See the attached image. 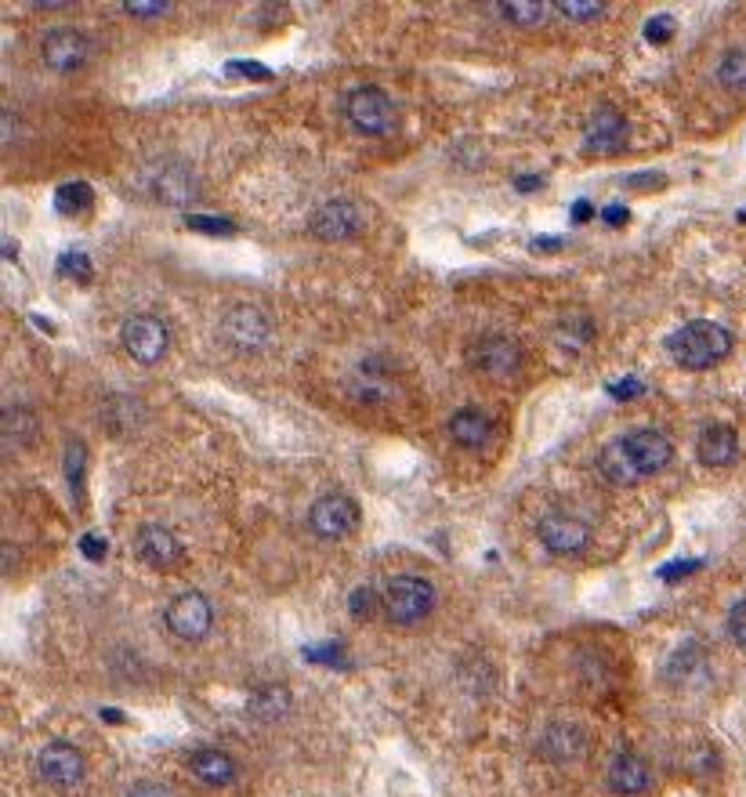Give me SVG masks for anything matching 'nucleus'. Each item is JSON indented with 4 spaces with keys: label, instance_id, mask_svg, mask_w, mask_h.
<instances>
[{
    "label": "nucleus",
    "instance_id": "f257e3e1",
    "mask_svg": "<svg viewBox=\"0 0 746 797\" xmlns=\"http://www.w3.org/2000/svg\"><path fill=\"white\" fill-rule=\"evenodd\" d=\"M674 457V446H670L667 435H659L656 428H634L620 439H612L609 446L598 454V471L616 486H627V482H642L656 471H663Z\"/></svg>",
    "mask_w": 746,
    "mask_h": 797
},
{
    "label": "nucleus",
    "instance_id": "f03ea898",
    "mask_svg": "<svg viewBox=\"0 0 746 797\" xmlns=\"http://www.w3.org/2000/svg\"><path fill=\"white\" fill-rule=\"evenodd\" d=\"M667 352L685 370H707L732 352V333L713 319H692L670 333Z\"/></svg>",
    "mask_w": 746,
    "mask_h": 797
},
{
    "label": "nucleus",
    "instance_id": "7ed1b4c3",
    "mask_svg": "<svg viewBox=\"0 0 746 797\" xmlns=\"http://www.w3.org/2000/svg\"><path fill=\"white\" fill-rule=\"evenodd\" d=\"M381 606L388 612V620H395V623H403V628H409V623L425 620L428 612H431V606H435V587H431L425 577L403 573V577L388 580Z\"/></svg>",
    "mask_w": 746,
    "mask_h": 797
},
{
    "label": "nucleus",
    "instance_id": "20e7f679",
    "mask_svg": "<svg viewBox=\"0 0 746 797\" xmlns=\"http://www.w3.org/2000/svg\"><path fill=\"white\" fill-rule=\"evenodd\" d=\"M349 110V121L359 127L363 135H388L395 127V102L388 99L384 88L377 84H366V88H355L344 102Z\"/></svg>",
    "mask_w": 746,
    "mask_h": 797
},
{
    "label": "nucleus",
    "instance_id": "39448f33",
    "mask_svg": "<svg viewBox=\"0 0 746 797\" xmlns=\"http://www.w3.org/2000/svg\"><path fill=\"white\" fill-rule=\"evenodd\" d=\"M121 341L131 359L138 363H160L170 344V333H167V322L149 316V312H138V316L124 319V330H121Z\"/></svg>",
    "mask_w": 746,
    "mask_h": 797
},
{
    "label": "nucleus",
    "instance_id": "423d86ee",
    "mask_svg": "<svg viewBox=\"0 0 746 797\" xmlns=\"http://www.w3.org/2000/svg\"><path fill=\"white\" fill-rule=\"evenodd\" d=\"M308 526L323 541H341V536L355 533V526H359V504L349 493H327V497L312 504Z\"/></svg>",
    "mask_w": 746,
    "mask_h": 797
},
{
    "label": "nucleus",
    "instance_id": "0eeeda50",
    "mask_svg": "<svg viewBox=\"0 0 746 797\" xmlns=\"http://www.w3.org/2000/svg\"><path fill=\"white\" fill-rule=\"evenodd\" d=\"M164 620H167V631L175 634V638H181V642H200L203 634L211 631L214 609H211L207 595H200V591H186V595H178L167 606Z\"/></svg>",
    "mask_w": 746,
    "mask_h": 797
},
{
    "label": "nucleus",
    "instance_id": "6e6552de",
    "mask_svg": "<svg viewBox=\"0 0 746 797\" xmlns=\"http://www.w3.org/2000/svg\"><path fill=\"white\" fill-rule=\"evenodd\" d=\"M536 536L555 555H580L591 544V526L566 511H551L536 522Z\"/></svg>",
    "mask_w": 746,
    "mask_h": 797
},
{
    "label": "nucleus",
    "instance_id": "1a4fd4ad",
    "mask_svg": "<svg viewBox=\"0 0 746 797\" xmlns=\"http://www.w3.org/2000/svg\"><path fill=\"white\" fill-rule=\"evenodd\" d=\"M363 225H366V214H363L359 203H352V200H330V203H323L316 214H312L308 229L316 232L319 240L338 243V240H352V236H359Z\"/></svg>",
    "mask_w": 746,
    "mask_h": 797
},
{
    "label": "nucleus",
    "instance_id": "9d476101",
    "mask_svg": "<svg viewBox=\"0 0 746 797\" xmlns=\"http://www.w3.org/2000/svg\"><path fill=\"white\" fill-rule=\"evenodd\" d=\"M37 772L55 790H73L84 780V754L77 747H69V743H48L37 754Z\"/></svg>",
    "mask_w": 746,
    "mask_h": 797
},
{
    "label": "nucleus",
    "instance_id": "9b49d317",
    "mask_svg": "<svg viewBox=\"0 0 746 797\" xmlns=\"http://www.w3.org/2000/svg\"><path fill=\"white\" fill-rule=\"evenodd\" d=\"M40 55L55 73H77L84 62L91 59V40L80 34V29H51L45 37V48H40Z\"/></svg>",
    "mask_w": 746,
    "mask_h": 797
},
{
    "label": "nucleus",
    "instance_id": "f8f14e48",
    "mask_svg": "<svg viewBox=\"0 0 746 797\" xmlns=\"http://www.w3.org/2000/svg\"><path fill=\"white\" fill-rule=\"evenodd\" d=\"M471 363L475 370L490 374V377H507L518 370V363H522V349L504 338V333H485L471 344Z\"/></svg>",
    "mask_w": 746,
    "mask_h": 797
},
{
    "label": "nucleus",
    "instance_id": "ddd939ff",
    "mask_svg": "<svg viewBox=\"0 0 746 797\" xmlns=\"http://www.w3.org/2000/svg\"><path fill=\"white\" fill-rule=\"evenodd\" d=\"M135 555L153 569H175L181 566V558H186L178 536L164 530V526H142V530L135 533Z\"/></svg>",
    "mask_w": 746,
    "mask_h": 797
},
{
    "label": "nucleus",
    "instance_id": "4468645a",
    "mask_svg": "<svg viewBox=\"0 0 746 797\" xmlns=\"http://www.w3.org/2000/svg\"><path fill=\"white\" fill-rule=\"evenodd\" d=\"M222 330L236 349H257V344L268 338V322L254 305H236V308L225 312Z\"/></svg>",
    "mask_w": 746,
    "mask_h": 797
},
{
    "label": "nucleus",
    "instance_id": "2eb2a0df",
    "mask_svg": "<svg viewBox=\"0 0 746 797\" xmlns=\"http://www.w3.org/2000/svg\"><path fill=\"white\" fill-rule=\"evenodd\" d=\"M540 750H544L551 761L569 764L587 754V736H583V729L569 725V721H551L544 729V736H540Z\"/></svg>",
    "mask_w": 746,
    "mask_h": 797
},
{
    "label": "nucleus",
    "instance_id": "dca6fc26",
    "mask_svg": "<svg viewBox=\"0 0 746 797\" xmlns=\"http://www.w3.org/2000/svg\"><path fill=\"white\" fill-rule=\"evenodd\" d=\"M623 146H627V121L612 110V105H602V110L591 116L583 149H591V153L594 149H598V153H620Z\"/></svg>",
    "mask_w": 746,
    "mask_h": 797
},
{
    "label": "nucleus",
    "instance_id": "f3484780",
    "mask_svg": "<svg viewBox=\"0 0 746 797\" xmlns=\"http://www.w3.org/2000/svg\"><path fill=\"white\" fill-rule=\"evenodd\" d=\"M648 783H653V772H648V764L637 758V754L620 750L609 761V786H612L616 794H623V797L645 794Z\"/></svg>",
    "mask_w": 746,
    "mask_h": 797
},
{
    "label": "nucleus",
    "instance_id": "a211bd4d",
    "mask_svg": "<svg viewBox=\"0 0 746 797\" xmlns=\"http://www.w3.org/2000/svg\"><path fill=\"white\" fill-rule=\"evenodd\" d=\"M696 454L707 468H724V465H732L735 454H739V435H735L729 425H710L699 432Z\"/></svg>",
    "mask_w": 746,
    "mask_h": 797
},
{
    "label": "nucleus",
    "instance_id": "6ab92c4d",
    "mask_svg": "<svg viewBox=\"0 0 746 797\" xmlns=\"http://www.w3.org/2000/svg\"><path fill=\"white\" fill-rule=\"evenodd\" d=\"M450 435L457 439L460 446L468 450H482L493 439V421L482 410H457L450 421Z\"/></svg>",
    "mask_w": 746,
    "mask_h": 797
},
{
    "label": "nucleus",
    "instance_id": "aec40b11",
    "mask_svg": "<svg viewBox=\"0 0 746 797\" xmlns=\"http://www.w3.org/2000/svg\"><path fill=\"white\" fill-rule=\"evenodd\" d=\"M192 772H197L200 780L211 783V786H229L236 780V764H232L229 754H222V750L192 754Z\"/></svg>",
    "mask_w": 746,
    "mask_h": 797
},
{
    "label": "nucleus",
    "instance_id": "412c9836",
    "mask_svg": "<svg viewBox=\"0 0 746 797\" xmlns=\"http://www.w3.org/2000/svg\"><path fill=\"white\" fill-rule=\"evenodd\" d=\"M246 707H251V714H257V718H279L290 710V688H283V685L254 688L251 699H246Z\"/></svg>",
    "mask_w": 746,
    "mask_h": 797
},
{
    "label": "nucleus",
    "instance_id": "4be33fe9",
    "mask_svg": "<svg viewBox=\"0 0 746 797\" xmlns=\"http://www.w3.org/2000/svg\"><path fill=\"white\" fill-rule=\"evenodd\" d=\"M94 207V192L88 181H66V186H59L55 192V211L59 214H84Z\"/></svg>",
    "mask_w": 746,
    "mask_h": 797
},
{
    "label": "nucleus",
    "instance_id": "5701e85b",
    "mask_svg": "<svg viewBox=\"0 0 746 797\" xmlns=\"http://www.w3.org/2000/svg\"><path fill=\"white\" fill-rule=\"evenodd\" d=\"M496 12L515 26H540L547 18V4H540V0H501Z\"/></svg>",
    "mask_w": 746,
    "mask_h": 797
},
{
    "label": "nucleus",
    "instance_id": "b1692460",
    "mask_svg": "<svg viewBox=\"0 0 746 797\" xmlns=\"http://www.w3.org/2000/svg\"><path fill=\"white\" fill-rule=\"evenodd\" d=\"M718 80H721V88H729V91H746V48L724 51L718 62Z\"/></svg>",
    "mask_w": 746,
    "mask_h": 797
},
{
    "label": "nucleus",
    "instance_id": "393cba45",
    "mask_svg": "<svg viewBox=\"0 0 746 797\" xmlns=\"http://www.w3.org/2000/svg\"><path fill=\"white\" fill-rule=\"evenodd\" d=\"M555 12H561L566 18H572V23H587V18H598L605 12L602 0H555Z\"/></svg>",
    "mask_w": 746,
    "mask_h": 797
},
{
    "label": "nucleus",
    "instance_id": "a878e982",
    "mask_svg": "<svg viewBox=\"0 0 746 797\" xmlns=\"http://www.w3.org/2000/svg\"><path fill=\"white\" fill-rule=\"evenodd\" d=\"M59 273H62V276H69V279H91L94 265H91V257H88V254L73 246V251H62V257H59Z\"/></svg>",
    "mask_w": 746,
    "mask_h": 797
},
{
    "label": "nucleus",
    "instance_id": "bb28decb",
    "mask_svg": "<svg viewBox=\"0 0 746 797\" xmlns=\"http://www.w3.org/2000/svg\"><path fill=\"white\" fill-rule=\"evenodd\" d=\"M349 609H352V617L355 620H370L374 612H377V591L374 587H355L352 591V598H349Z\"/></svg>",
    "mask_w": 746,
    "mask_h": 797
},
{
    "label": "nucleus",
    "instance_id": "cd10ccee",
    "mask_svg": "<svg viewBox=\"0 0 746 797\" xmlns=\"http://www.w3.org/2000/svg\"><path fill=\"white\" fill-rule=\"evenodd\" d=\"M674 29H678L674 15H656L645 23V40L648 45H667V40H674Z\"/></svg>",
    "mask_w": 746,
    "mask_h": 797
},
{
    "label": "nucleus",
    "instance_id": "c85d7f7f",
    "mask_svg": "<svg viewBox=\"0 0 746 797\" xmlns=\"http://www.w3.org/2000/svg\"><path fill=\"white\" fill-rule=\"evenodd\" d=\"M192 192H197V189H192V178L186 175V178H175V175H164V178H160V197H164V200H170V203H186L189 197H192Z\"/></svg>",
    "mask_w": 746,
    "mask_h": 797
},
{
    "label": "nucleus",
    "instance_id": "c756f323",
    "mask_svg": "<svg viewBox=\"0 0 746 797\" xmlns=\"http://www.w3.org/2000/svg\"><path fill=\"white\" fill-rule=\"evenodd\" d=\"M189 229L197 232H214V236H232L236 232V222L229 218H211V214H189Z\"/></svg>",
    "mask_w": 746,
    "mask_h": 797
},
{
    "label": "nucleus",
    "instance_id": "7c9ffc66",
    "mask_svg": "<svg viewBox=\"0 0 746 797\" xmlns=\"http://www.w3.org/2000/svg\"><path fill=\"white\" fill-rule=\"evenodd\" d=\"M124 12L138 15V18H153V15L170 12V4L167 0H124Z\"/></svg>",
    "mask_w": 746,
    "mask_h": 797
},
{
    "label": "nucleus",
    "instance_id": "2f4dec72",
    "mask_svg": "<svg viewBox=\"0 0 746 797\" xmlns=\"http://www.w3.org/2000/svg\"><path fill=\"white\" fill-rule=\"evenodd\" d=\"M729 634H732L735 645H743L746 649V598L735 602L732 612H729Z\"/></svg>",
    "mask_w": 746,
    "mask_h": 797
},
{
    "label": "nucleus",
    "instance_id": "473e14b6",
    "mask_svg": "<svg viewBox=\"0 0 746 797\" xmlns=\"http://www.w3.org/2000/svg\"><path fill=\"white\" fill-rule=\"evenodd\" d=\"M80 468H84V446L80 443H69V450H66V471H69L73 486H80Z\"/></svg>",
    "mask_w": 746,
    "mask_h": 797
},
{
    "label": "nucleus",
    "instance_id": "72a5a7b5",
    "mask_svg": "<svg viewBox=\"0 0 746 797\" xmlns=\"http://www.w3.org/2000/svg\"><path fill=\"white\" fill-rule=\"evenodd\" d=\"M80 552H84V558H91V562H102L105 552H110V544H105L102 536L88 533V536H84V541H80Z\"/></svg>",
    "mask_w": 746,
    "mask_h": 797
},
{
    "label": "nucleus",
    "instance_id": "f704fd0d",
    "mask_svg": "<svg viewBox=\"0 0 746 797\" xmlns=\"http://www.w3.org/2000/svg\"><path fill=\"white\" fill-rule=\"evenodd\" d=\"M642 381H637V377H623V381H612L609 384V395L612 399H634V395H642Z\"/></svg>",
    "mask_w": 746,
    "mask_h": 797
},
{
    "label": "nucleus",
    "instance_id": "c9c22d12",
    "mask_svg": "<svg viewBox=\"0 0 746 797\" xmlns=\"http://www.w3.org/2000/svg\"><path fill=\"white\" fill-rule=\"evenodd\" d=\"M229 73H243V77H257V80L273 77V73H268L262 62H229Z\"/></svg>",
    "mask_w": 746,
    "mask_h": 797
},
{
    "label": "nucleus",
    "instance_id": "e433bc0d",
    "mask_svg": "<svg viewBox=\"0 0 746 797\" xmlns=\"http://www.w3.org/2000/svg\"><path fill=\"white\" fill-rule=\"evenodd\" d=\"M627 218H631V211L623 207V203H609V207L602 211V222L612 225V229H620V225H627Z\"/></svg>",
    "mask_w": 746,
    "mask_h": 797
},
{
    "label": "nucleus",
    "instance_id": "4c0bfd02",
    "mask_svg": "<svg viewBox=\"0 0 746 797\" xmlns=\"http://www.w3.org/2000/svg\"><path fill=\"white\" fill-rule=\"evenodd\" d=\"M308 660H323V663H338L341 660V645H316V649H305Z\"/></svg>",
    "mask_w": 746,
    "mask_h": 797
},
{
    "label": "nucleus",
    "instance_id": "58836bf2",
    "mask_svg": "<svg viewBox=\"0 0 746 797\" xmlns=\"http://www.w3.org/2000/svg\"><path fill=\"white\" fill-rule=\"evenodd\" d=\"M127 797H170V790H167V786L164 783H135L131 786V794H127Z\"/></svg>",
    "mask_w": 746,
    "mask_h": 797
},
{
    "label": "nucleus",
    "instance_id": "ea45409f",
    "mask_svg": "<svg viewBox=\"0 0 746 797\" xmlns=\"http://www.w3.org/2000/svg\"><path fill=\"white\" fill-rule=\"evenodd\" d=\"M699 569V562H678V566H667V569H659V577L663 580H678V577H688V573H696Z\"/></svg>",
    "mask_w": 746,
    "mask_h": 797
},
{
    "label": "nucleus",
    "instance_id": "a19ab883",
    "mask_svg": "<svg viewBox=\"0 0 746 797\" xmlns=\"http://www.w3.org/2000/svg\"><path fill=\"white\" fill-rule=\"evenodd\" d=\"M587 218H591V203H587V200H577V203H572V222L583 225Z\"/></svg>",
    "mask_w": 746,
    "mask_h": 797
},
{
    "label": "nucleus",
    "instance_id": "79ce46f5",
    "mask_svg": "<svg viewBox=\"0 0 746 797\" xmlns=\"http://www.w3.org/2000/svg\"><path fill=\"white\" fill-rule=\"evenodd\" d=\"M540 186H544V181H540L536 175H522V178H518V189H522V192H533Z\"/></svg>",
    "mask_w": 746,
    "mask_h": 797
},
{
    "label": "nucleus",
    "instance_id": "37998d69",
    "mask_svg": "<svg viewBox=\"0 0 746 797\" xmlns=\"http://www.w3.org/2000/svg\"><path fill=\"white\" fill-rule=\"evenodd\" d=\"M12 127H15V116L4 113V146H12Z\"/></svg>",
    "mask_w": 746,
    "mask_h": 797
},
{
    "label": "nucleus",
    "instance_id": "c03bdc74",
    "mask_svg": "<svg viewBox=\"0 0 746 797\" xmlns=\"http://www.w3.org/2000/svg\"><path fill=\"white\" fill-rule=\"evenodd\" d=\"M739 218H743V222H746V211H739Z\"/></svg>",
    "mask_w": 746,
    "mask_h": 797
}]
</instances>
